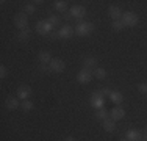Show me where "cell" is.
<instances>
[{"instance_id": "26", "label": "cell", "mask_w": 147, "mask_h": 141, "mask_svg": "<svg viewBox=\"0 0 147 141\" xmlns=\"http://www.w3.org/2000/svg\"><path fill=\"white\" fill-rule=\"evenodd\" d=\"M8 75V69H6L5 64L0 66V79H5V77Z\"/></svg>"}, {"instance_id": "30", "label": "cell", "mask_w": 147, "mask_h": 141, "mask_svg": "<svg viewBox=\"0 0 147 141\" xmlns=\"http://www.w3.org/2000/svg\"><path fill=\"white\" fill-rule=\"evenodd\" d=\"M102 94H103V96H110V89H108V88H105V89H102Z\"/></svg>"}, {"instance_id": "22", "label": "cell", "mask_w": 147, "mask_h": 141, "mask_svg": "<svg viewBox=\"0 0 147 141\" xmlns=\"http://www.w3.org/2000/svg\"><path fill=\"white\" fill-rule=\"evenodd\" d=\"M55 8L58 9V11H66V8H67V2H64V0H57L55 2Z\"/></svg>"}, {"instance_id": "1", "label": "cell", "mask_w": 147, "mask_h": 141, "mask_svg": "<svg viewBox=\"0 0 147 141\" xmlns=\"http://www.w3.org/2000/svg\"><path fill=\"white\" fill-rule=\"evenodd\" d=\"M121 20H122V24H124L125 27H136V25H138V22H139L138 14H135L131 11H127V13L122 14Z\"/></svg>"}, {"instance_id": "5", "label": "cell", "mask_w": 147, "mask_h": 141, "mask_svg": "<svg viewBox=\"0 0 147 141\" xmlns=\"http://www.w3.org/2000/svg\"><path fill=\"white\" fill-rule=\"evenodd\" d=\"M14 24H16V27L19 28V31L20 30H27V28H28V17H27L25 14L19 13L14 17Z\"/></svg>"}, {"instance_id": "32", "label": "cell", "mask_w": 147, "mask_h": 141, "mask_svg": "<svg viewBox=\"0 0 147 141\" xmlns=\"http://www.w3.org/2000/svg\"><path fill=\"white\" fill-rule=\"evenodd\" d=\"M121 141H128V140H121Z\"/></svg>"}, {"instance_id": "10", "label": "cell", "mask_w": 147, "mask_h": 141, "mask_svg": "<svg viewBox=\"0 0 147 141\" xmlns=\"http://www.w3.org/2000/svg\"><path fill=\"white\" fill-rule=\"evenodd\" d=\"M85 14H86V8L82 6V5H74L71 8V16L77 17V19H82Z\"/></svg>"}, {"instance_id": "3", "label": "cell", "mask_w": 147, "mask_h": 141, "mask_svg": "<svg viewBox=\"0 0 147 141\" xmlns=\"http://www.w3.org/2000/svg\"><path fill=\"white\" fill-rule=\"evenodd\" d=\"M89 104H91V107H92V108L100 110V108H103V105H105V96L102 93H94L92 96H91Z\"/></svg>"}, {"instance_id": "11", "label": "cell", "mask_w": 147, "mask_h": 141, "mask_svg": "<svg viewBox=\"0 0 147 141\" xmlns=\"http://www.w3.org/2000/svg\"><path fill=\"white\" fill-rule=\"evenodd\" d=\"M125 116V110L122 107H114L113 110L110 111V118L113 119V121H119V119H122Z\"/></svg>"}, {"instance_id": "6", "label": "cell", "mask_w": 147, "mask_h": 141, "mask_svg": "<svg viewBox=\"0 0 147 141\" xmlns=\"http://www.w3.org/2000/svg\"><path fill=\"white\" fill-rule=\"evenodd\" d=\"M50 70H53V72H64V69H66V63L63 61L61 58H52V61H50Z\"/></svg>"}, {"instance_id": "15", "label": "cell", "mask_w": 147, "mask_h": 141, "mask_svg": "<svg viewBox=\"0 0 147 141\" xmlns=\"http://www.w3.org/2000/svg\"><path fill=\"white\" fill-rule=\"evenodd\" d=\"M103 129L107 130V132H113V130L116 129V121H113L111 118L105 119L103 121Z\"/></svg>"}, {"instance_id": "19", "label": "cell", "mask_w": 147, "mask_h": 141, "mask_svg": "<svg viewBox=\"0 0 147 141\" xmlns=\"http://www.w3.org/2000/svg\"><path fill=\"white\" fill-rule=\"evenodd\" d=\"M108 116H110V113L105 110V108H100V110H97V113H96V118L99 119V121H105V119H108Z\"/></svg>"}, {"instance_id": "9", "label": "cell", "mask_w": 147, "mask_h": 141, "mask_svg": "<svg viewBox=\"0 0 147 141\" xmlns=\"http://www.w3.org/2000/svg\"><path fill=\"white\" fill-rule=\"evenodd\" d=\"M74 33H75V28H72L71 25H64V27L59 28L58 36H59V38H63V39H67V38H71Z\"/></svg>"}, {"instance_id": "8", "label": "cell", "mask_w": 147, "mask_h": 141, "mask_svg": "<svg viewBox=\"0 0 147 141\" xmlns=\"http://www.w3.org/2000/svg\"><path fill=\"white\" fill-rule=\"evenodd\" d=\"M30 96H31L30 86H27V85H20V86L17 88V97H19V100H27Z\"/></svg>"}, {"instance_id": "4", "label": "cell", "mask_w": 147, "mask_h": 141, "mask_svg": "<svg viewBox=\"0 0 147 141\" xmlns=\"http://www.w3.org/2000/svg\"><path fill=\"white\" fill-rule=\"evenodd\" d=\"M52 28H53V25H52L49 20H39V22L36 24V31L39 35H42V36H45V35L50 33Z\"/></svg>"}, {"instance_id": "27", "label": "cell", "mask_w": 147, "mask_h": 141, "mask_svg": "<svg viewBox=\"0 0 147 141\" xmlns=\"http://www.w3.org/2000/svg\"><path fill=\"white\" fill-rule=\"evenodd\" d=\"M34 9H36V8H34V5H31V3H27V5H25V13L27 14H33Z\"/></svg>"}, {"instance_id": "16", "label": "cell", "mask_w": 147, "mask_h": 141, "mask_svg": "<svg viewBox=\"0 0 147 141\" xmlns=\"http://www.w3.org/2000/svg\"><path fill=\"white\" fill-rule=\"evenodd\" d=\"M110 100L113 102V104H121V102L124 100V96H122L121 93H117V91H111V94H110Z\"/></svg>"}, {"instance_id": "25", "label": "cell", "mask_w": 147, "mask_h": 141, "mask_svg": "<svg viewBox=\"0 0 147 141\" xmlns=\"http://www.w3.org/2000/svg\"><path fill=\"white\" fill-rule=\"evenodd\" d=\"M49 22L52 24L53 27H57V25H59V16H55V14H52V16H49Z\"/></svg>"}, {"instance_id": "12", "label": "cell", "mask_w": 147, "mask_h": 141, "mask_svg": "<svg viewBox=\"0 0 147 141\" xmlns=\"http://www.w3.org/2000/svg\"><path fill=\"white\" fill-rule=\"evenodd\" d=\"M108 14H110V17L113 20H121V17H122V9L119 8V6H110V8H108Z\"/></svg>"}, {"instance_id": "21", "label": "cell", "mask_w": 147, "mask_h": 141, "mask_svg": "<svg viewBox=\"0 0 147 141\" xmlns=\"http://www.w3.org/2000/svg\"><path fill=\"white\" fill-rule=\"evenodd\" d=\"M94 77L99 80H103L105 77H107V70H105L103 68H97L96 70H94Z\"/></svg>"}, {"instance_id": "14", "label": "cell", "mask_w": 147, "mask_h": 141, "mask_svg": "<svg viewBox=\"0 0 147 141\" xmlns=\"http://www.w3.org/2000/svg\"><path fill=\"white\" fill-rule=\"evenodd\" d=\"M39 61H41V64H50V61H52V58H50V54H49L47 50H42V52H39Z\"/></svg>"}, {"instance_id": "18", "label": "cell", "mask_w": 147, "mask_h": 141, "mask_svg": "<svg viewBox=\"0 0 147 141\" xmlns=\"http://www.w3.org/2000/svg\"><path fill=\"white\" fill-rule=\"evenodd\" d=\"M30 35H31V31L27 28V30H20L19 31V35H17V38H19V41H22V42H27L30 39Z\"/></svg>"}, {"instance_id": "2", "label": "cell", "mask_w": 147, "mask_h": 141, "mask_svg": "<svg viewBox=\"0 0 147 141\" xmlns=\"http://www.w3.org/2000/svg\"><path fill=\"white\" fill-rule=\"evenodd\" d=\"M92 31H94V25L91 22H80L75 27V33L78 36H89Z\"/></svg>"}, {"instance_id": "24", "label": "cell", "mask_w": 147, "mask_h": 141, "mask_svg": "<svg viewBox=\"0 0 147 141\" xmlns=\"http://www.w3.org/2000/svg\"><path fill=\"white\" fill-rule=\"evenodd\" d=\"M111 28H113V30H116V31H121V30H124V28H125V25L122 24V20H113Z\"/></svg>"}, {"instance_id": "20", "label": "cell", "mask_w": 147, "mask_h": 141, "mask_svg": "<svg viewBox=\"0 0 147 141\" xmlns=\"http://www.w3.org/2000/svg\"><path fill=\"white\" fill-rule=\"evenodd\" d=\"M83 64L86 66V69L92 68V66H97V60L94 58V56H86V58L83 60Z\"/></svg>"}, {"instance_id": "31", "label": "cell", "mask_w": 147, "mask_h": 141, "mask_svg": "<svg viewBox=\"0 0 147 141\" xmlns=\"http://www.w3.org/2000/svg\"><path fill=\"white\" fill-rule=\"evenodd\" d=\"M64 141H77V140H75V138H72V136H69V138H66Z\"/></svg>"}, {"instance_id": "28", "label": "cell", "mask_w": 147, "mask_h": 141, "mask_svg": "<svg viewBox=\"0 0 147 141\" xmlns=\"http://www.w3.org/2000/svg\"><path fill=\"white\" fill-rule=\"evenodd\" d=\"M138 91L142 94H147V83H139L138 85Z\"/></svg>"}, {"instance_id": "29", "label": "cell", "mask_w": 147, "mask_h": 141, "mask_svg": "<svg viewBox=\"0 0 147 141\" xmlns=\"http://www.w3.org/2000/svg\"><path fill=\"white\" fill-rule=\"evenodd\" d=\"M41 70H44V72L45 70H50V66L49 64H41Z\"/></svg>"}, {"instance_id": "23", "label": "cell", "mask_w": 147, "mask_h": 141, "mask_svg": "<svg viewBox=\"0 0 147 141\" xmlns=\"http://www.w3.org/2000/svg\"><path fill=\"white\" fill-rule=\"evenodd\" d=\"M20 107H22V110H25V111H30V110H33V107H34V104L31 100H22V104H20Z\"/></svg>"}, {"instance_id": "7", "label": "cell", "mask_w": 147, "mask_h": 141, "mask_svg": "<svg viewBox=\"0 0 147 141\" xmlns=\"http://www.w3.org/2000/svg\"><path fill=\"white\" fill-rule=\"evenodd\" d=\"M91 80H92V74H91V70L89 69H82L78 72V75H77V82L78 83H82V85H86V83H89Z\"/></svg>"}, {"instance_id": "13", "label": "cell", "mask_w": 147, "mask_h": 141, "mask_svg": "<svg viewBox=\"0 0 147 141\" xmlns=\"http://www.w3.org/2000/svg\"><path fill=\"white\" fill-rule=\"evenodd\" d=\"M5 105H6V108H8V110H16V108H19V107H20L19 97H11V96L6 97Z\"/></svg>"}, {"instance_id": "17", "label": "cell", "mask_w": 147, "mask_h": 141, "mask_svg": "<svg viewBox=\"0 0 147 141\" xmlns=\"http://www.w3.org/2000/svg\"><path fill=\"white\" fill-rule=\"evenodd\" d=\"M127 140L128 141H139L141 140V133L138 130H128L127 132Z\"/></svg>"}]
</instances>
